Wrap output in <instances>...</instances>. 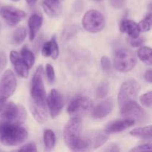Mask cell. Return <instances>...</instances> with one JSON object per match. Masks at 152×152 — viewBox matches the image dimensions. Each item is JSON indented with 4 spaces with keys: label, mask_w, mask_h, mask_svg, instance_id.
I'll list each match as a JSON object with an SVG mask.
<instances>
[{
    "label": "cell",
    "mask_w": 152,
    "mask_h": 152,
    "mask_svg": "<svg viewBox=\"0 0 152 152\" xmlns=\"http://www.w3.org/2000/svg\"><path fill=\"white\" fill-rule=\"evenodd\" d=\"M44 68L42 65L37 67L31 84L30 110L34 119L39 123L48 120L46 108V91L43 81Z\"/></svg>",
    "instance_id": "1"
},
{
    "label": "cell",
    "mask_w": 152,
    "mask_h": 152,
    "mask_svg": "<svg viewBox=\"0 0 152 152\" xmlns=\"http://www.w3.org/2000/svg\"><path fill=\"white\" fill-rule=\"evenodd\" d=\"M63 137L67 146L74 151H88L85 137L82 136V123L79 117H71L65 125Z\"/></svg>",
    "instance_id": "2"
},
{
    "label": "cell",
    "mask_w": 152,
    "mask_h": 152,
    "mask_svg": "<svg viewBox=\"0 0 152 152\" xmlns=\"http://www.w3.org/2000/svg\"><path fill=\"white\" fill-rule=\"evenodd\" d=\"M28 133L22 126L12 123H0V142L4 145L16 146L27 140Z\"/></svg>",
    "instance_id": "3"
},
{
    "label": "cell",
    "mask_w": 152,
    "mask_h": 152,
    "mask_svg": "<svg viewBox=\"0 0 152 152\" xmlns=\"http://www.w3.org/2000/svg\"><path fill=\"white\" fill-rule=\"evenodd\" d=\"M27 118V112L22 105L10 102L3 105L0 114V123H12L22 126Z\"/></svg>",
    "instance_id": "4"
},
{
    "label": "cell",
    "mask_w": 152,
    "mask_h": 152,
    "mask_svg": "<svg viewBox=\"0 0 152 152\" xmlns=\"http://www.w3.org/2000/svg\"><path fill=\"white\" fill-rule=\"evenodd\" d=\"M137 56L132 50L126 48L120 49L114 56V68L117 71L126 73L132 71L137 65Z\"/></svg>",
    "instance_id": "5"
},
{
    "label": "cell",
    "mask_w": 152,
    "mask_h": 152,
    "mask_svg": "<svg viewBox=\"0 0 152 152\" xmlns=\"http://www.w3.org/2000/svg\"><path fill=\"white\" fill-rule=\"evenodd\" d=\"M82 23L86 31L90 33H98L105 28V19L100 11L92 9L85 13Z\"/></svg>",
    "instance_id": "6"
},
{
    "label": "cell",
    "mask_w": 152,
    "mask_h": 152,
    "mask_svg": "<svg viewBox=\"0 0 152 152\" xmlns=\"http://www.w3.org/2000/svg\"><path fill=\"white\" fill-rule=\"evenodd\" d=\"M140 90V85L136 80H129L124 82L120 87L117 98L120 108L131 101L135 100Z\"/></svg>",
    "instance_id": "7"
},
{
    "label": "cell",
    "mask_w": 152,
    "mask_h": 152,
    "mask_svg": "<svg viewBox=\"0 0 152 152\" xmlns=\"http://www.w3.org/2000/svg\"><path fill=\"white\" fill-rule=\"evenodd\" d=\"M17 83L14 74L7 70L0 80V104L3 105L12 96L16 88Z\"/></svg>",
    "instance_id": "8"
},
{
    "label": "cell",
    "mask_w": 152,
    "mask_h": 152,
    "mask_svg": "<svg viewBox=\"0 0 152 152\" xmlns=\"http://www.w3.org/2000/svg\"><path fill=\"white\" fill-rule=\"evenodd\" d=\"M120 113L123 118L133 120L135 123H144L147 120V114L145 110L135 100L131 101L122 106Z\"/></svg>",
    "instance_id": "9"
},
{
    "label": "cell",
    "mask_w": 152,
    "mask_h": 152,
    "mask_svg": "<svg viewBox=\"0 0 152 152\" xmlns=\"http://www.w3.org/2000/svg\"><path fill=\"white\" fill-rule=\"evenodd\" d=\"M91 99L86 96H80L73 99L68 105L67 112L71 117H79L86 114L92 108Z\"/></svg>",
    "instance_id": "10"
},
{
    "label": "cell",
    "mask_w": 152,
    "mask_h": 152,
    "mask_svg": "<svg viewBox=\"0 0 152 152\" xmlns=\"http://www.w3.org/2000/svg\"><path fill=\"white\" fill-rule=\"evenodd\" d=\"M0 15L9 26L14 27L26 16L23 10L13 6H4L0 9Z\"/></svg>",
    "instance_id": "11"
},
{
    "label": "cell",
    "mask_w": 152,
    "mask_h": 152,
    "mask_svg": "<svg viewBox=\"0 0 152 152\" xmlns=\"http://www.w3.org/2000/svg\"><path fill=\"white\" fill-rule=\"evenodd\" d=\"M46 105L48 107L50 117L52 118L56 117L60 114L64 105L62 94L56 89H52L46 99Z\"/></svg>",
    "instance_id": "12"
},
{
    "label": "cell",
    "mask_w": 152,
    "mask_h": 152,
    "mask_svg": "<svg viewBox=\"0 0 152 152\" xmlns=\"http://www.w3.org/2000/svg\"><path fill=\"white\" fill-rule=\"evenodd\" d=\"M111 134L106 130L94 131L85 137L88 150H94L103 145L110 137Z\"/></svg>",
    "instance_id": "13"
},
{
    "label": "cell",
    "mask_w": 152,
    "mask_h": 152,
    "mask_svg": "<svg viewBox=\"0 0 152 152\" xmlns=\"http://www.w3.org/2000/svg\"><path fill=\"white\" fill-rule=\"evenodd\" d=\"M10 59L16 74L22 78H27L29 75L30 68L22 59L20 53L15 50H12L10 53Z\"/></svg>",
    "instance_id": "14"
},
{
    "label": "cell",
    "mask_w": 152,
    "mask_h": 152,
    "mask_svg": "<svg viewBox=\"0 0 152 152\" xmlns=\"http://www.w3.org/2000/svg\"><path fill=\"white\" fill-rule=\"evenodd\" d=\"M114 100L108 98L95 106L91 111V116L94 119H102L108 116L114 108Z\"/></svg>",
    "instance_id": "15"
},
{
    "label": "cell",
    "mask_w": 152,
    "mask_h": 152,
    "mask_svg": "<svg viewBox=\"0 0 152 152\" xmlns=\"http://www.w3.org/2000/svg\"><path fill=\"white\" fill-rule=\"evenodd\" d=\"M134 124L135 122L133 120L124 118L123 120H117L110 122L106 126L105 130L109 132L110 134L119 133V132H121L132 127Z\"/></svg>",
    "instance_id": "16"
},
{
    "label": "cell",
    "mask_w": 152,
    "mask_h": 152,
    "mask_svg": "<svg viewBox=\"0 0 152 152\" xmlns=\"http://www.w3.org/2000/svg\"><path fill=\"white\" fill-rule=\"evenodd\" d=\"M120 30L123 34H126L131 38L139 37L140 34V30L138 23L132 19H123L120 22Z\"/></svg>",
    "instance_id": "17"
},
{
    "label": "cell",
    "mask_w": 152,
    "mask_h": 152,
    "mask_svg": "<svg viewBox=\"0 0 152 152\" xmlns=\"http://www.w3.org/2000/svg\"><path fill=\"white\" fill-rule=\"evenodd\" d=\"M42 5L49 17L56 18L62 13V5L59 0H42Z\"/></svg>",
    "instance_id": "18"
},
{
    "label": "cell",
    "mask_w": 152,
    "mask_h": 152,
    "mask_svg": "<svg viewBox=\"0 0 152 152\" xmlns=\"http://www.w3.org/2000/svg\"><path fill=\"white\" fill-rule=\"evenodd\" d=\"M43 17L39 13H34L31 15L28 20V28H29V39L31 41L35 39L37 33L42 25Z\"/></svg>",
    "instance_id": "19"
},
{
    "label": "cell",
    "mask_w": 152,
    "mask_h": 152,
    "mask_svg": "<svg viewBox=\"0 0 152 152\" xmlns=\"http://www.w3.org/2000/svg\"><path fill=\"white\" fill-rule=\"evenodd\" d=\"M151 126L145 127L137 128L130 132V134L134 137L143 140H151Z\"/></svg>",
    "instance_id": "20"
},
{
    "label": "cell",
    "mask_w": 152,
    "mask_h": 152,
    "mask_svg": "<svg viewBox=\"0 0 152 152\" xmlns=\"http://www.w3.org/2000/svg\"><path fill=\"white\" fill-rule=\"evenodd\" d=\"M43 142L46 151H51L56 144V137L54 132L50 129H45L43 134Z\"/></svg>",
    "instance_id": "21"
},
{
    "label": "cell",
    "mask_w": 152,
    "mask_h": 152,
    "mask_svg": "<svg viewBox=\"0 0 152 152\" xmlns=\"http://www.w3.org/2000/svg\"><path fill=\"white\" fill-rule=\"evenodd\" d=\"M20 56L27 66L29 68H32L35 62V56L33 52L27 46H24L21 50Z\"/></svg>",
    "instance_id": "22"
},
{
    "label": "cell",
    "mask_w": 152,
    "mask_h": 152,
    "mask_svg": "<svg viewBox=\"0 0 152 152\" xmlns=\"http://www.w3.org/2000/svg\"><path fill=\"white\" fill-rule=\"evenodd\" d=\"M138 57L141 61L148 65H151L152 58H151V48L148 46L141 47L137 51Z\"/></svg>",
    "instance_id": "23"
},
{
    "label": "cell",
    "mask_w": 152,
    "mask_h": 152,
    "mask_svg": "<svg viewBox=\"0 0 152 152\" xmlns=\"http://www.w3.org/2000/svg\"><path fill=\"white\" fill-rule=\"evenodd\" d=\"M27 36V31L24 27H19L14 31L13 35V43L16 45L22 44Z\"/></svg>",
    "instance_id": "24"
},
{
    "label": "cell",
    "mask_w": 152,
    "mask_h": 152,
    "mask_svg": "<svg viewBox=\"0 0 152 152\" xmlns=\"http://www.w3.org/2000/svg\"><path fill=\"white\" fill-rule=\"evenodd\" d=\"M109 91V83L108 82H102L98 86L96 90V96L98 99H103L108 95Z\"/></svg>",
    "instance_id": "25"
},
{
    "label": "cell",
    "mask_w": 152,
    "mask_h": 152,
    "mask_svg": "<svg viewBox=\"0 0 152 152\" xmlns=\"http://www.w3.org/2000/svg\"><path fill=\"white\" fill-rule=\"evenodd\" d=\"M151 13H148V14H147L145 16L144 19H142L140 22V23H138L140 31H142V32H147V31H150L151 28Z\"/></svg>",
    "instance_id": "26"
},
{
    "label": "cell",
    "mask_w": 152,
    "mask_h": 152,
    "mask_svg": "<svg viewBox=\"0 0 152 152\" xmlns=\"http://www.w3.org/2000/svg\"><path fill=\"white\" fill-rule=\"evenodd\" d=\"M50 42H51V54H50V57L53 59H56L59 56V49L55 36L52 37Z\"/></svg>",
    "instance_id": "27"
},
{
    "label": "cell",
    "mask_w": 152,
    "mask_h": 152,
    "mask_svg": "<svg viewBox=\"0 0 152 152\" xmlns=\"http://www.w3.org/2000/svg\"><path fill=\"white\" fill-rule=\"evenodd\" d=\"M151 99H152V93L151 91H148L144 94L140 98L141 104L146 108H151Z\"/></svg>",
    "instance_id": "28"
},
{
    "label": "cell",
    "mask_w": 152,
    "mask_h": 152,
    "mask_svg": "<svg viewBox=\"0 0 152 152\" xmlns=\"http://www.w3.org/2000/svg\"><path fill=\"white\" fill-rule=\"evenodd\" d=\"M45 72L46 75H47L48 80L49 81V83L53 84L55 81V71L53 67L50 64H47L45 66Z\"/></svg>",
    "instance_id": "29"
},
{
    "label": "cell",
    "mask_w": 152,
    "mask_h": 152,
    "mask_svg": "<svg viewBox=\"0 0 152 152\" xmlns=\"http://www.w3.org/2000/svg\"><path fill=\"white\" fill-rule=\"evenodd\" d=\"M51 54V42L48 41L43 44L42 48V55L44 57H50Z\"/></svg>",
    "instance_id": "30"
},
{
    "label": "cell",
    "mask_w": 152,
    "mask_h": 152,
    "mask_svg": "<svg viewBox=\"0 0 152 152\" xmlns=\"http://www.w3.org/2000/svg\"><path fill=\"white\" fill-rule=\"evenodd\" d=\"M151 149V143L149 141V142H142L140 145H137L135 148H132L131 151H148Z\"/></svg>",
    "instance_id": "31"
},
{
    "label": "cell",
    "mask_w": 152,
    "mask_h": 152,
    "mask_svg": "<svg viewBox=\"0 0 152 152\" xmlns=\"http://www.w3.org/2000/svg\"><path fill=\"white\" fill-rule=\"evenodd\" d=\"M101 66H102V69L105 71H108L111 69V60H110L108 56H102L101 58Z\"/></svg>",
    "instance_id": "32"
},
{
    "label": "cell",
    "mask_w": 152,
    "mask_h": 152,
    "mask_svg": "<svg viewBox=\"0 0 152 152\" xmlns=\"http://www.w3.org/2000/svg\"><path fill=\"white\" fill-rule=\"evenodd\" d=\"M145 42V39L142 37H135V38H132L130 41V44L132 45L133 47H140L141 45H142Z\"/></svg>",
    "instance_id": "33"
},
{
    "label": "cell",
    "mask_w": 152,
    "mask_h": 152,
    "mask_svg": "<svg viewBox=\"0 0 152 152\" xmlns=\"http://www.w3.org/2000/svg\"><path fill=\"white\" fill-rule=\"evenodd\" d=\"M17 151H37V145H35L34 143H28L26 145H24L23 146L21 147L19 149H18Z\"/></svg>",
    "instance_id": "34"
},
{
    "label": "cell",
    "mask_w": 152,
    "mask_h": 152,
    "mask_svg": "<svg viewBox=\"0 0 152 152\" xmlns=\"http://www.w3.org/2000/svg\"><path fill=\"white\" fill-rule=\"evenodd\" d=\"M110 4L115 9H121L126 4V0H110Z\"/></svg>",
    "instance_id": "35"
},
{
    "label": "cell",
    "mask_w": 152,
    "mask_h": 152,
    "mask_svg": "<svg viewBox=\"0 0 152 152\" xmlns=\"http://www.w3.org/2000/svg\"><path fill=\"white\" fill-rule=\"evenodd\" d=\"M7 64V58L4 53H0V73L2 71Z\"/></svg>",
    "instance_id": "36"
},
{
    "label": "cell",
    "mask_w": 152,
    "mask_h": 152,
    "mask_svg": "<svg viewBox=\"0 0 152 152\" xmlns=\"http://www.w3.org/2000/svg\"><path fill=\"white\" fill-rule=\"evenodd\" d=\"M104 151L107 152H118L120 151V149L119 148V146H117L115 144H111V145H108L107 148L104 149Z\"/></svg>",
    "instance_id": "37"
},
{
    "label": "cell",
    "mask_w": 152,
    "mask_h": 152,
    "mask_svg": "<svg viewBox=\"0 0 152 152\" xmlns=\"http://www.w3.org/2000/svg\"><path fill=\"white\" fill-rule=\"evenodd\" d=\"M144 77H145V80H146L148 83H151V82H152V71L151 69L147 70V71H145Z\"/></svg>",
    "instance_id": "38"
},
{
    "label": "cell",
    "mask_w": 152,
    "mask_h": 152,
    "mask_svg": "<svg viewBox=\"0 0 152 152\" xmlns=\"http://www.w3.org/2000/svg\"><path fill=\"white\" fill-rule=\"evenodd\" d=\"M25 1H26L27 4H28V5L33 6L36 4V2H37L38 0H25Z\"/></svg>",
    "instance_id": "39"
},
{
    "label": "cell",
    "mask_w": 152,
    "mask_h": 152,
    "mask_svg": "<svg viewBox=\"0 0 152 152\" xmlns=\"http://www.w3.org/2000/svg\"><path fill=\"white\" fill-rule=\"evenodd\" d=\"M12 1H19V0H11Z\"/></svg>",
    "instance_id": "40"
},
{
    "label": "cell",
    "mask_w": 152,
    "mask_h": 152,
    "mask_svg": "<svg viewBox=\"0 0 152 152\" xmlns=\"http://www.w3.org/2000/svg\"><path fill=\"white\" fill-rule=\"evenodd\" d=\"M94 1H102V0H94Z\"/></svg>",
    "instance_id": "41"
},
{
    "label": "cell",
    "mask_w": 152,
    "mask_h": 152,
    "mask_svg": "<svg viewBox=\"0 0 152 152\" xmlns=\"http://www.w3.org/2000/svg\"><path fill=\"white\" fill-rule=\"evenodd\" d=\"M0 30H1V23H0Z\"/></svg>",
    "instance_id": "42"
}]
</instances>
